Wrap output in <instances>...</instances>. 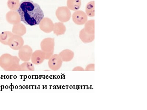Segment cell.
I'll use <instances>...</instances> for the list:
<instances>
[{"label": "cell", "instance_id": "6da1fadb", "mask_svg": "<svg viewBox=\"0 0 147 110\" xmlns=\"http://www.w3.org/2000/svg\"><path fill=\"white\" fill-rule=\"evenodd\" d=\"M17 12L21 21L31 26L39 25L44 17V12L40 6L31 0L21 1Z\"/></svg>", "mask_w": 147, "mask_h": 110}, {"label": "cell", "instance_id": "7a4b0ae2", "mask_svg": "<svg viewBox=\"0 0 147 110\" xmlns=\"http://www.w3.org/2000/svg\"><path fill=\"white\" fill-rule=\"evenodd\" d=\"M20 60L16 56L5 53L0 57V67L5 71H19Z\"/></svg>", "mask_w": 147, "mask_h": 110}, {"label": "cell", "instance_id": "3957f363", "mask_svg": "<svg viewBox=\"0 0 147 110\" xmlns=\"http://www.w3.org/2000/svg\"><path fill=\"white\" fill-rule=\"evenodd\" d=\"M41 50L45 54L46 60H48L54 54L55 47V40L53 38H45L40 44Z\"/></svg>", "mask_w": 147, "mask_h": 110}, {"label": "cell", "instance_id": "277c9868", "mask_svg": "<svg viewBox=\"0 0 147 110\" xmlns=\"http://www.w3.org/2000/svg\"><path fill=\"white\" fill-rule=\"evenodd\" d=\"M56 16L59 20L63 23L69 21L71 17L69 9L65 6L58 8L56 12Z\"/></svg>", "mask_w": 147, "mask_h": 110}, {"label": "cell", "instance_id": "5b68a950", "mask_svg": "<svg viewBox=\"0 0 147 110\" xmlns=\"http://www.w3.org/2000/svg\"><path fill=\"white\" fill-rule=\"evenodd\" d=\"M33 53L32 48L28 45H24L18 50V57L23 62L29 61Z\"/></svg>", "mask_w": 147, "mask_h": 110}, {"label": "cell", "instance_id": "8992f818", "mask_svg": "<svg viewBox=\"0 0 147 110\" xmlns=\"http://www.w3.org/2000/svg\"><path fill=\"white\" fill-rule=\"evenodd\" d=\"M24 43L22 36L13 34L9 39L8 46L13 50H18L24 45Z\"/></svg>", "mask_w": 147, "mask_h": 110}, {"label": "cell", "instance_id": "52a82bcc", "mask_svg": "<svg viewBox=\"0 0 147 110\" xmlns=\"http://www.w3.org/2000/svg\"><path fill=\"white\" fill-rule=\"evenodd\" d=\"M63 62L59 54H53L48 60V66L51 70L57 71L61 68Z\"/></svg>", "mask_w": 147, "mask_h": 110}, {"label": "cell", "instance_id": "ba28073f", "mask_svg": "<svg viewBox=\"0 0 147 110\" xmlns=\"http://www.w3.org/2000/svg\"><path fill=\"white\" fill-rule=\"evenodd\" d=\"M73 22L78 25H82L87 21L88 17L86 14L81 10L75 12L72 15Z\"/></svg>", "mask_w": 147, "mask_h": 110}, {"label": "cell", "instance_id": "9c48e42d", "mask_svg": "<svg viewBox=\"0 0 147 110\" xmlns=\"http://www.w3.org/2000/svg\"><path fill=\"white\" fill-rule=\"evenodd\" d=\"M39 25L40 30L46 33H50L53 31L54 24L49 18H43Z\"/></svg>", "mask_w": 147, "mask_h": 110}, {"label": "cell", "instance_id": "30bf717a", "mask_svg": "<svg viewBox=\"0 0 147 110\" xmlns=\"http://www.w3.org/2000/svg\"><path fill=\"white\" fill-rule=\"evenodd\" d=\"M46 60L45 54L41 50H38L33 52L31 57V62L34 65H40Z\"/></svg>", "mask_w": 147, "mask_h": 110}, {"label": "cell", "instance_id": "8fae6325", "mask_svg": "<svg viewBox=\"0 0 147 110\" xmlns=\"http://www.w3.org/2000/svg\"><path fill=\"white\" fill-rule=\"evenodd\" d=\"M6 19L8 23L13 25L20 23L21 21L18 13L12 10L8 12L6 14Z\"/></svg>", "mask_w": 147, "mask_h": 110}, {"label": "cell", "instance_id": "7c38bea8", "mask_svg": "<svg viewBox=\"0 0 147 110\" xmlns=\"http://www.w3.org/2000/svg\"><path fill=\"white\" fill-rule=\"evenodd\" d=\"M59 55L63 62H67L73 59L74 53L70 50L65 49L60 52Z\"/></svg>", "mask_w": 147, "mask_h": 110}, {"label": "cell", "instance_id": "4fadbf2b", "mask_svg": "<svg viewBox=\"0 0 147 110\" xmlns=\"http://www.w3.org/2000/svg\"><path fill=\"white\" fill-rule=\"evenodd\" d=\"M26 31L27 30L24 25L19 23L13 26L12 32L14 35L22 36L25 34Z\"/></svg>", "mask_w": 147, "mask_h": 110}, {"label": "cell", "instance_id": "5bb4252c", "mask_svg": "<svg viewBox=\"0 0 147 110\" xmlns=\"http://www.w3.org/2000/svg\"><path fill=\"white\" fill-rule=\"evenodd\" d=\"M79 37L83 42L87 44L91 43L94 39V34H90L86 33L84 29L80 31Z\"/></svg>", "mask_w": 147, "mask_h": 110}, {"label": "cell", "instance_id": "9a60e30c", "mask_svg": "<svg viewBox=\"0 0 147 110\" xmlns=\"http://www.w3.org/2000/svg\"><path fill=\"white\" fill-rule=\"evenodd\" d=\"M66 30V27L63 23L59 22L55 23L53 31L55 34L58 36L64 34Z\"/></svg>", "mask_w": 147, "mask_h": 110}, {"label": "cell", "instance_id": "2e32d148", "mask_svg": "<svg viewBox=\"0 0 147 110\" xmlns=\"http://www.w3.org/2000/svg\"><path fill=\"white\" fill-rule=\"evenodd\" d=\"M81 0H67V6L69 10L76 11L80 8Z\"/></svg>", "mask_w": 147, "mask_h": 110}, {"label": "cell", "instance_id": "e0dca14e", "mask_svg": "<svg viewBox=\"0 0 147 110\" xmlns=\"http://www.w3.org/2000/svg\"><path fill=\"white\" fill-rule=\"evenodd\" d=\"M13 34L9 31L3 32L0 34V42L5 45H8L9 39Z\"/></svg>", "mask_w": 147, "mask_h": 110}, {"label": "cell", "instance_id": "ac0fdd59", "mask_svg": "<svg viewBox=\"0 0 147 110\" xmlns=\"http://www.w3.org/2000/svg\"><path fill=\"white\" fill-rule=\"evenodd\" d=\"M35 66L32 62L29 61L24 62L20 65V71H34L35 70Z\"/></svg>", "mask_w": 147, "mask_h": 110}, {"label": "cell", "instance_id": "d6986e66", "mask_svg": "<svg viewBox=\"0 0 147 110\" xmlns=\"http://www.w3.org/2000/svg\"><path fill=\"white\" fill-rule=\"evenodd\" d=\"M84 29L87 33L90 34H94V20H90L86 22Z\"/></svg>", "mask_w": 147, "mask_h": 110}, {"label": "cell", "instance_id": "ffe728a7", "mask_svg": "<svg viewBox=\"0 0 147 110\" xmlns=\"http://www.w3.org/2000/svg\"><path fill=\"white\" fill-rule=\"evenodd\" d=\"M86 14L90 17L94 16V2L91 1L89 2L86 5L85 9Z\"/></svg>", "mask_w": 147, "mask_h": 110}, {"label": "cell", "instance_id": "44dd1931", "mask_svg": "<svg viewBox=\"0 0 147 110\" xmlns=\"http://www.w3.org/2000/svg\"><path fill=\"white\" fill-rule=\"evenodd\" d=\"M19 0H8L7 5L10 10L14 11L18 10L20 5Z\"/></svg>", "mask_w": 147, "mask_h": 110}, {"label": "cell", "instance_id": "7402d4cb", "mask_svg": "<svg viewBox=\"0 0 147 110\" xmlns=\"http://www.w3.org/2000/svg\"><path fill=\"white\" fill-rule=\"evenodd\" d=\"M94 64H89L86 66L85 71H94Z\"/></svg>", "mask_w": 147, "mask_h": 110}, {"label": "cell", "instance_id": "603a6c76", "mask_svg": "<svg viewBox=\"0 0 147 110\" xmlns=\"http://www.w3.org/2000/svg\"><path fill=\"white\" fill-rule=\"evenodd\" d=\"M73 71H85V69L83 68L81 66H76L75 67L73 70Z\"/></svg>", "mask_w": 147, "mask_h": 110}]
</instances>
